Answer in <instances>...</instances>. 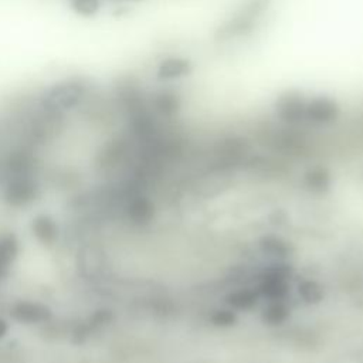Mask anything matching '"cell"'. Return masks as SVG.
<instances>
[{"label": "cell", "instance_id": "obj_11", "mask_svg": "<svg viewBox=\"0 0 363 363\" xmlns=\"http://www.w3.org/2000/svg\"><path fill=\"white\" fill-rule=\"evenodd\" d=\"M17 254V241L14 235H4L0 238V278L6 275L9 265Z\"/></svg>", "mask_w": 363, "mask_h": 363}, {"label": "cell", "instance_id": "obj_5", "mask_svg": "<svg viewBox=\"0 0 363 363\" xmlns=\"http://www.w3.org/2000/svg\"><path fill=\"white\" fill-rule=\"evenodd\" d=\"M340 115V106L336 99L328 95H316L308 98L306 104V123L330 125Z\"/></svg>", "mask_w": 363, "mask_h": 363}, {"label": "cell", "instance_id": "obj_6", "mask_svg": "<svg viewBox=\"0 0 363 363\" xmlns=\"http://www.w3.org/2000/svg\"><path fill=\"white\" fill-rule=\"evenodd\" d=\"M193 71V64L189 58L180 55H170L163 58L156 67V78L160 82H172L182 79Z\"/></svg>", "mask_w": 363, "mask_h": 363}, {"label": "cell", "instance_id": "obj_8", "mask_svg": "<svg viewBox=\"0 0 363 363\" xmlns=\"http://www.w3.org/2000/svg\"><path fill=\"white\" fill-rule=\"evenodd\" d=\"M11 315L16 320L24 323H40L50 318V309L41 303L20 302L11 309Z\"/></svg>", "mask_w": 363, "mask_h": 363}, {"label": "cell", "instance_id": "obj_9", "mask_svg": "<svg viewBox=\"0 0 363 363\" xmlns=\"http://www.w3.org/2000/svg\"><path fill=\"white\" fill-rule=\"evenodd\" d=\"M33 231L43 244H52L57 238L55 223L45 216H40L33 223Z\"/></svg>", "mask_w": 363, "mask_h": 363}, {"label": "cell", "instance_id": "obj_3", "mask_svg": "<svg viewBox=\"0 0 363 363\" xmlns=\"http://www.w3.org/2000/svg\"><path fill=\"white\" fill-rule=\"evenodd\" d=\"M308 98L301 91H285L274 102V112L284 125L299 126L306 123Z\"/></svg>", "mask_w": 363, "mask_h": 363}, {"label": "cell", "instance_id": "obj_7", "mask_svg": "<svg viewBox=\"0 0 363 363\" xmlns=\"http://www.w3.org/2000/svg\"><path fill=\"white\" fill-rule=\"evenodd\" d=\"M35 183L27 176H17L11 180L6 190V199L13 206H21L31 201L35 197Z\"/></svg>", "mask_w": 363, "mask_h": 363}, {"label": "cell", "instance_id": "obj_4", "mask_svg": "<svg viewBox=\"0 0 363 363\" xmlns=\"http://www.w3.org/2000/svg\"><path fill=\"white\" fill-rule=\"evenodd\" d=\"M147 104L156 118L160 121H169L180 112L182 98L174 88L163 86L147 94Z\"/></svg>", "mask_w": 363, "mask_h": 363}, {"label": "cell", "instance_id": "obj_12", "mask_svg": "<svg viewBox=\"0 0 363 363\" xmlns=\"http://www.w3.org/2000/svg\"><path fill=\"white\" fill-rule=\"evenodd\" d=\"M104 1H109L113 4H121V6H126V4H135V3H140L143 0H104Z\"/></svg>", "mask_w": 363, "mask_h": 363}, {"label": "cell", "instance_id": "obj_2", "mask_svg": "<svg viewBox=\"0 0 363 363\" xmlns=\"http://www.w3.org/2000/svg\"><path fill=\"white\" fill-rule=\"evenodd\" d=\"M271 6V0H247L214 31V40L228 43L251 34Z\"/></svg>", "mask_w": 363, "mask_h": 363}, {"label": "cell", "instance_id": "obj_13", "mask_svg": "<svg viewBox=\"0 0 363 363\" xmlns=\"http://www.w3.org/2000/svg\"><path fill=\"white\" fill-rule=\"evenodd\" d=\"M6 332H7V325H6L4 320L0 319V337H3Z\"/></svg>", "mask_w": 363, "mask_h": 363}, {"label": "cell", "instance_id": "obj_1", "mask_svg": "<svg viewBox=\"0 0 363 363\" xmlns=\"http://www.w3.org/2000/svg\"><path fill=\"white\" fill-rule=\"evenodd\" d=\"M92 94V85L82 77H67L47 85L37 99L44 112L62 116L81 106Z\"/></svg>", "mask_w": 363, "mask_h": 363}, {"label": "cell", "instance_id": "obj_10", "mask_svg": "<svg viewBox=\"0 0 363 363\" xmlns=\"http://www.w3.org/2000/svg\"><path fill=\"white\" fill-rule=\"evenodd\" d=\"M69 10L81 18H94L99 14L104 0H67Z\"/></svg>", "mask_w": 363, "mask_h": 363}]
</instances>
